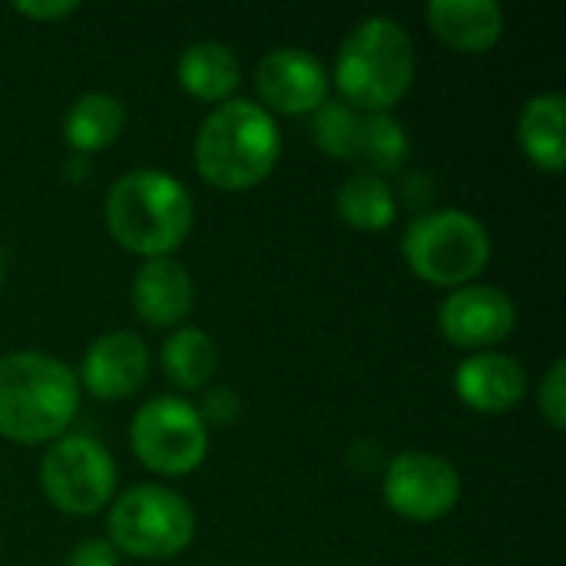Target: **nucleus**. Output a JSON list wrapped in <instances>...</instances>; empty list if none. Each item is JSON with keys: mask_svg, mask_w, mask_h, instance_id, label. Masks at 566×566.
<instances>
[{"mask_svg": "<svg viewBox=\"0 0 566 566\" xmlns=\"http://www.w3.org/2000/svg\"><path fill=\"white\" fill-rule=\"evenodd\" d=\"M335 80L348 106L361 113H388L415 80V46L408 30L388 17H368L358 23L338 50Z\"/></svg>", "mask_w": 566, "mask_h": 566, "instance_id": "obj_4", "label": "nucleus"}, {"mask_svg": "<svg viewBox=\"0 0 566 566\" xmlns=\"http://www.w3.org/2000/svg\"><path fill=\"white\" fill-rule=\"evenodd\" d=\"M123 123H126V113L119 99L106 93H83L66 109L63 133L76 153H99L123 133Z\"/></svg>", "mask_w": 566, "mask_h": 566, "instance_id": "obj_19", "label": "nucleus"}, {"mask_svg": "<svg viewBox=\"0 0 566 566\" xmlns=\"http://www.w3.org/2000/svg\"><path fill=\"white\" fill-rule=\"evenodd\" d=\"M80 371L90 395L103 401L129 398L149 375V352L133 332H109L90 345Z\"/></svg>", "mask_w": 566, "mask_h": 566, "instance_id": "obj_13", "label": "nucleus"}, {"mask_svg": "<svg viewBox=\"0 0 566 566\" xmlns=\"http://www.w3.org/2000/svg\"><path fill=\"white\" fill-rule=\"evenodd\" d=\"M13 10L23 13V17H30V20L50 23V20H63V17H70V13H76L80 3H76V0H36V3H33V0H17Z\"/></svg>", "mask_w": 566, "mask_h": 566, "instance_id": "obj_24", "label": "nucleus"}, {"mask_svg": "<svg viewBox=\"0 0 566 566\" xmlns=\"http://www.w3.org/2000/svg\"><path fill=\"white\" fill-rule=\"evenodd\" d=\"M401 249L408 265L431 285L461 289L491 262L488 229L461 209H438L418 216L408 226Z\"/></svg>", "mask_w": 566, "mask_h": 566, "instance_id": "obj_5", "label": "nucleus"}, {"mask_svg": "<svg viewBox=\"0 0 566 566\" xmlns=\"http://www.w3.org/2000/svg\"><path fill=\"white\" fill-rule=\"evenodd\" d=\"M179 83L196 99L219 103L239 86V60L229 46L216 40L192 43L179 60Z\"/></svg>", "mask_w": 566, "mask_h": 566, "instance_id": "obj_18", "label": "nucleus"}, {"mask_svg": "<svg viewBox=\"0 0 566 566\" xmlns=\"http://www.w3.org/2000/svg\"><path fill=\"white\" fill-rule=\"evenodd\" d=\"M40 481L56 511L86 517L109 504L116 488V468L109 451L96 438L66 434L43 454Z\"/></svg>", "mask_w": 566, "mask_h": 566, "instance_id": "obj_8", "label": "nucleus"}, {"mask_svg": "<svg viewBox=\"0 0 566 566\" xmlns=\"http://www.w3.org/2000/svg\"><path fill=\"white\" fill-rule=\"evenodd\" d=\"M109 537L113 547L129 557L169 560L192 544L196 517L176 491L159 484H139L113 504Z\"/></svg>", "mask_w": 566, "mask_h": 566, "instance_id": "obj_6", "label": "nucleus"}, {"mask_svg": "<svg viewBox=\"0 0 566 566\" xmlns=\"http://www.w3.org/2000/svg\"><path fill=\"white\" fill-rule=\"evenodd\" d=\"M80 408L76 375L36 352L0 358V434L17 444L53 441Z\"/></svg>", "mask_w": 566, "mask_h": 566, "instance_id": "obj_1", "label": "nucleus"}, {"mask_svg": "<svg viewBox=\"0 0 566 566\" xmlns=\"http://www.w3.org/2000/svg\"><path fill=\"white\" fill-rule=\"evenodd\" d=\"M517 308L494 285H464L441 302V335L458 348H491L514 332Z\"/></svg>", "mask_w": 566, "mask_h": 566, "instance_id": "obj_11", "label": "nucleus"}, {"mask_svg": "<svg viewBox=\"0 0 566 566\" xmlns=\"http://www.w3.org/2000/svg\"><path fill=\"white\" fill-rule=\"evenodd\" d=\"M564 375H566V361H554L551 365V371H547V378L541 381V411H544V418L560 431L566 421V385H564Z\"/></svg>", "mask_w": 566, "mask_h": 566, "instance_id": "obj_22", "label": "nucleus"}, {"mask_svg": "<svg viewBox=\"0 0 566 566\" xmlns=\"http://www.w3.org/2000/svg\"><path fill=\"white\" fill-rule=\"evenodd\" d=\"M338 212L348 226H355L361 232H381L395 222L398 202L381 176L355 172L338 189Z\"/></svg>", "mask_w": 566, "mask_h": 566, "instance_id": "obj_20", "label": "nucleus"}, {"mask_svg": "<svg viewBox=\"0 0 566 566\" xmlns=\"http://www.w3.org/2000/svg\"><path fill=\"white\" fill-rule=\"evenodd\" d=\"M219 365V352L216 342L199 332V328H179L166 345H163V368L166 378L186 391L206 388L209 378L216 375Z\"/></svg>", "mask_w": 566, "mask_h": 566, "instance_id": "obj_21", "label": "nucleus"}, {"mask_svg": "<svg viewBox=\"0 0 566 566\" xmlns=\"http://www.w3.org/2000/svg\"><path fill=\"white\" fill-rule=\"evenodd\" d=\"M461 497V474L428 451H405L385 471V501L408 521H441Z\"/></svg>", "mask_w": 566, "mask_h": 566, "instance_id": "obj_10", "label": "nucleus"}, {"mask_svg": "<svg viewBox=\"0 0 566 566\" xmlns=\"http://www.w3.org/2000/svg\"><path fill=\"white\" fill-rule=\"evenodd\" d=\"M454 388L468 408L484 411V415H497V411L514 408L524 398L527 375H524L521 361H514L511 355L484 352V355L468 358L458 368Z\"/></svg>", "mask_w": 566, "mask_h": 566, "instance_id": "obj_15", "label": "nucleus"}, {"mask_svg": "<svg viewBox=\"0 0 566 566\" xmlns=\"http://www.w3.org/2000/svg\"><path fill=\"white\" fill-rule=\"evenodd\" d=\"M315 143L335 159H358L365 172H391L408 153L401 123L388 113H361L348 103L325 99L312 119Z\"/></svg>", "mask_w": 566, "mask_h": 566, "instance_id": "obj_7", "label": "nucleus"}, {"mask_svg": "<svg viewBox=\"0 0 566 566\" xmlns=\"http://www.w3.org/2000/svg\"><path fill=\"white\" fill-rule=\"evenodd\" d=\"M133 451L156 474H189L209 451L199 411L182 398H153L133 418Z\"/></svg>", "mask_w": 566, "mask_h": 566, "instance_id": "obj_9", "label": "nucleus"}, {"mask_svg": "<svg viewBox=\"0 0 566 566\" xmlns=\"http://www.w3.org/2000/svg\"><path fill=\"white\" fill-rule=\"evenodd\" d=\"M431 30L461 53H484L504 33V10L494 0H431Z\"/></svg>", "mask_w": 566, "mask_h": 566, "instance_id": "obj_16", "label": "nucleus"}, {"mask_svg": "<svg viewBox=\"0 0 566 566\" xmlns=\"http://www.w3.org/2000/svg\"><path fill=\"white\" fill-rule=\"evenodd\" d=\"M196 411H199L202 424L229 428V424L239 418V398H235V391H229V388H222V391H209Z\"/></svg>", "mask_w": 566, "mask_h": 566, "instance_id": "obj_23", "label": "nucleus"}, {"mask_svg": "<svg viewBox=\"0 0 566 566\" xmlns=\"http://www.w3.org/2000/svg\"><path fill=\"white\" fill-rule=\"evenodd\" d=\"M255 86L262 99L275 113H315L328 99V73L325 66L295 46H279L262 56L255 70Z\"/></svg>", "mask_w": 566, "mask_h": 566, "instance_id": "obj_12", "label": "nucleus"}, {"mask_svg": "<svg viewBox=\"0 0 566 566\" xmlns=\"http://www.w3.org/2000/svg\"><path fill=\"white\" fill-rule=\"evenodd\" d=\"M279 153L282 139L275 119L249 99L212 109L196 136V166L202 179L226 192L262 182L275 169Z\"/></svg>", "mask_w": 566, "mask_h": 566, "instance_id": "obj_3", "label": "nucleus"}, {"mask_svg": "<svg viewBox=\"0 0 566 566\" xmlns=\"http://www.w3.org/2000/svg\"><path fill=\"white\" fill-rule=\"evenodd\" d=\"M0 279H3V272H0Z\"/></svg>", "mask_w": 566, "mask_h": 566, "instance_id": "obj_26", "label": "nucleus"}, {"mask_svg": "<svg viewBox=\"0 0 566 566\" xmlns=\"http://www.w3.org/2000/svg\"><path fill=\"white\" fill-rule=\"evenodd\" d=\"M66 566H119V560L109 541H83L70 551Z\"/></svg>", "mask_w": 566, "mask_h": 566, "instance_id": "obj_25", "label": "nucleus"}, {"mask_svg": "<svg viewBox=\"0 0 566 566\" xmlns=\"http://www.w3.org/2000/svg\"><path fill=\"white\" fill-rule=\"evenodd\" d=\"M192 279L172 259H149L133 275V308L153 328L179 325L192 312Z\"/></svg>", "mask_w": 566, "mask_h": 566, "instance_id": "obj_14", "label": "nucleus"}, {"mask_svg": "<svg viewBox=\"0 0 566 566\" xmlns=\"http://www.w3.org/2000/svg\"><path fill=\"white\" fill-rule=\"evenodd\" d=\"M564 116L566 99L560 93H541L521 109L517 139H521L527 159L544 172H560L566 166Z\"/></svg>", "mask_w": 566, "mask_h": 566, "instance_id": "obj_17", "label": "nucleus"}, {"mask_svg": "<svg viewBox=\"0 0 566 566\" xmlns=\"http://www.w3.org/2000/svg\"><path fill=\"white\" fill-rule=\"evenodd\" d=\"M106 226L123 249L166 259L192 229V199L169 172L133 169L106 192Z\"/></svg>", "mask_w": 566, "mask_h": 566, "instance_id": "obj_2", "label": "nucleus"}]
</instances>
